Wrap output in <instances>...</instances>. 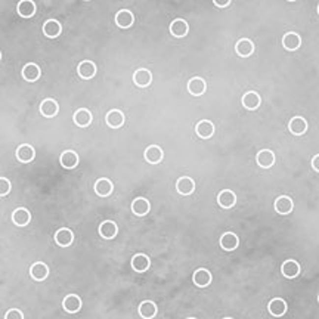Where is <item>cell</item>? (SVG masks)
Here are the masks:
<instances>
[{"instance_id":"26","label":"cell","mask_w":319,"mask_h":319,"mask_svg":"<svg viewBox=\"0 0 319 319\" xmlns=\"http://www.w3.org/2000/svg\"><path fill=\"white\" fill-rule=\"evenodd\" d=\"M59 111V107H58V102L52 98H48L45 99L42 104H40V113L42 116L51 118V117H55Z\"/></svg>"},{"instance_id":"35","label":"cell","mask_w":319,"mask_h":319,"mask_svg":"<svg viewBox=\"0 0 319 319\" xmlns=\"http://www.w3.org/2000/svg\"><path fill=\"white\" fill-rule=\"evenodd\" d=\"M114 186H113V182L110 179H98L95 182V192L99 195V197H108L111 192H113Z\"/></svg>"},{"instance_id":"13","label":"cell","mask_w":319,"mask_h":319,"mask_svg":"<svg viewBox=\"0 0 319 319\" xmlns=\"http://www.w3.org/2000/svg\"><path fill=\"white\" fill-rule=\"evenodd\" d=\"M256 163L261 169H269L275 164V154L270 149H261L256 155Z\"/></svg>"},{"instance_id":"5","label":"cell","mask_w":319,"mask_h":319,"mask_svg":"<svg viewBox=\"0 0 319 319\" xmlns=\"http://www.w3.org/2000/svg\"><path fill=\"white\" fill-rule=\"evenodd\" d=\"M273 207H275V210H276L278 214L285 216V214H290V213L292 211V208H294V203H292V200H291L290 197H287V195H281V197L276 198Z\"/></svg>"},{"instance_id":"33","label":"cell","mask_w":319,"mask_h":319,"mask_svg":"<svg viewBox=\"0 0 319 319\" xmlns=\"http://www.w3.org/2000/svg\"><path fill=\"white\" fill-rule=\"evenodd\" d=\"M235 51H236V55H239L241 58H248L254 52V45L248 39H241V40H238Z\"/></svg>"},{"instance_id":"19","label":"cell","mask_w":319,"mask_h":319,"mask_svg":"<svg viewBox=\"0 0 319 319\" xmlns=\"http://www.w3.org/2000/svg\"><path fill=\"white\" fill-rule=\"evenodd\" d=\"M195 132L201 139H210L214 135V124L210 120H201L197 123Z\"/></svg>"},{"instance_id":"8","label":"cell","mask_w":319,"mask_h":319,"mask_svg":"<svg viewBox=\"0 0 319 319\" xmlns=\"http://www.w3.org/2000/svg\"><path fill=\"white\" fill-rule=\"evenodd\" d=\"M238 245H239V238L236 236V233H233V232H225L220 236V247L225 251H233V250L238 248Z\"/></svg>"},{"instance_id":"27","label":"cell","mask_w":319,"mask_h":319,"mask_svg":"<svg viewBox=\"0 0 319 319\" xmlns=\"http://www.w3.org/2000/svg\"><path fill=\"white\" fill-rule=\"evenodd\" d=\"M30 220H31V214H30V211L27 208L20 207V208L14 210V213H12V222L17 226H21V228L27 226L30 223Z\"/></svg>"},{"instance_id":"20","label":"cell","mask_w":319,"mask_h":319,"mask_svg":"<svg viewBox=\"0 0 319 319\" xmlns=\"http://www.w3.org/2000/svg\"><path fill=\"white\" fill-rule=\"evenodd\" d=\"M118 233V226L113 220H105L99 226V235L105 239H113Z\"/></svg>"},{"instance_id":"38","label":"cell","mask_w":319,"mask_h":319,"mask_svg":"<svg viewBox=\"0 0 319 319\" xmlns=\"http://www.w3.org/2000/svg\"><path fill=\"white\" fill-rule=\"evenodd\" d=\"M5 318H6V319H23V318H24V313H23L21 310H18V309H11V310L6 312Z\"/></svg>"},{"instance_id":"39","label":"cell","mask_w":319,"mask_h":319,"mask_svg":"<svg viewBox=\"0 0 319 319\" xmlns=\"http://www.w3.org/2000/svg\"><path fill=\"white\" fill-rule=\"evenodd\" d=\"M213 3H214L217 8H226V6L231 3V0H213Z\"/></svg>"},{"instance_id":"16","label":"cell","mask_w":319,"mask_h":319,"mask_svg":"<svg viewBox=\"0 0 319 319\" xmlns=\"http://www.w3.org/2000/svg\"><path fill=\"white\" fill-rule=\"evenodd\" d=\"M62 307L68 313H77L82 309V298L77 294H68L62 300Z\"/></svg>"},{"instance_id":"11","label":"cell","mask_w":319,"mask_h":319,"mask_svg":"<svg viewBox=\"0 0 319 319\" xmlns=\"http://www.w3.org/2000/svg\"><path fill=\"white\" fill-rule=\"evenodd\" d=\"M34 157H36V151H34V148L30 144H23V145L18 146V149H17V158L21 163H24V164L31 163L34 160Z\"/></svg>"},{"instance_id":"34","label":"cell","mask_w":319,"mask_h":319,"mask_svg":"<svg viewBox=\"0 0 319 319\" xmlns=\"http://www.w3.org/2000/svg\"><path fill=\"white\" fill-rule=\"evenodd\" d=\"M282 45H284V48H285L287 51L294 52V51H297V49L300 48L301 39H300V36H298L297 33H292V31H291V33H287V34L284 36Z\"/></svg>"},{"instance_id":"7","label":"cell","mask_w":319,"mask_h":319,"mask_svg":"<svg viewBox=\"0 0 319 319\" xmlns=\"http://www.w3.org/2000/svg\"><path fill=\"white\" fill-rule=\"evenodd\" d=\"M241 102H242V107H244L245 110L254 111V110H257V108L260 107L261 98H260V95H259L257 92H253V90H251V92H247V93L242 96Z\"/></svg>"},{"instance_id":"3","label":"cell","mask_w":319,"mask_h":319,"mask_svg":"<svg viewBox=\"0 0 319 319\" xmlns=\"http://www.w3.org/2000/svg\"><path fill=\"white\" fill-rule=\"evenodd\" d=\"M130 264H132V269H133L135 272L142 273V272H146V270L149 269V266H151V260H149V257H148L146 254L139 253V254H135V256L132 257Z\"/></svg>"},{"instance_id":"14","label":"cell","mask_w":319,"mask_h":319,"mask_svg":"<svg viewBox=\"0 0 319 319\" xmlns=\"http://www.w3.org/2000/svg\"><path fill=\"white\" fill-rule=\"evenodd\" d=\"M176 189L180 195H185V197L191 195L195 191V182L192 177H188V176L179 177L176 182Z\"/></svg>"},{"instance_id":"17","label":"cell","mask_w":319,"mask_h":319,"mask_svg":"<svg viewBox=\"0 0 319 319\" xmlns=\"http://www.w3.org/2000/svg\"><path fill=\"white\" fill-rule=\"evenodd\" d=\"M188 31H189V24L182 18H177L170 24V33H172V36H174L177 39L185 37L188 34Z\"/></svg>"},{"instance_id":"6","label":"cell","mask_w":319,"mask_h":319,"mask_svg":"<svg viewBox=\"0 0 319 319\" xmlns=\"http://www.w3.org/2000/svg\"><path fill=\"white\" fill-rule=\"evenodd\" d=\"M61 33H62V26H61L59 21H57V20H48L43 24V34L48 39H57L58 36H61Z\"/></svg>"},{"instance_id":"9","label":"cell","mask_w":319,"mask_h":319,"mask_svg":"<svg viewBox=\"0 0 319 319\" xmlns=\"http://www.w3.org/2000/svg\"><path fill=\"white\" fill-rule=\"evenodd\" d=\"M77 73L83 80H90L96 76V65L92 61H82L77 67Z\"/></svg>"},{"instance_id":"4","label":"cell","mask_w":319,"mask_h":319,"mask_svg":"<svg viewBox=\"0 0 319 319\" xmlns=\"http://www.w3.org/2000/svg\"><path fill=\"white\" fill-rule=\"evenodd\" d=\"M133 83L138 87H148L152 83V73L146 68H139L133 74Z\"/></svg>"},{"instance_id":"28","label":"cell","mask_w":319,"mask_h":319,"mask_svg":"<svg viewBox=\"0 0 319 319\" xmlns=\"http://www.w3.org/2000/svg\"><path fill=\"white\" fill-rule=\"evenodd\" d=\"M267 309H269V313H270L272 316L281 318V316L285 315V312H287L288 307H287V303H285L282 298H273V300L269 301Z\"/></svg>"},{"instance_id":"21","label":"cell","mask_w":319,"mask_h":319,"mask_svg":"<svg viewBox=\"0 0 319 319\" xmlns=\"http://www.w3.org/2000/svg\"><path fill=\"white\" fill-rule=\"evenodd\" d=\"M281 272H282V275H284L285 278L292 279V278L298 276V273H300V264H298L295 260L288 259V260H285V261L282 263Z\"/></svg>"},{"instance_id":"30","label":"cell","mask_w":319,"mask_h":319,"mask_svg":"<svg viewBox=\"0 0 319 319\" xmlns=\"http://www.w3.org/2000/svg\"><path fill=\"white\" fill-rule=\"evenodd\" d=\"M40 74H42V71H40V67L37 64L30 62V64L24 65V68H23V77H24V80H27L30 83L37 82L40 79Z\"/></svg>"},{"instance_id":"31","label":"cell","mask_w":319,"mask_h":319,"mask_svg":"<svg viewBox=\"0 0 319 319\" xmlns=\"http://www.w3.org/2000/svg\"><path fill=\"white\" fill-rule=\"evenodd\" d=\"M205 89H207V85L205 82L201 79V77H194L189 80L188 83V92L194 96H201L205 93Z\"/></svg>"},{"instance_id":"37","label":"cell","mask_w":319,"mask_h":319,"mask_svg":"<svg viewBox=\"0 0 319 319\" xmlns=\"http://www.w3.org/2000/svg\"><path fill=\"white\" fill-rule=\"evenodd\" d=\"M12 189V185L9 182V179L6 177H0V197H6Z\"/></svg>"},{"instance_id":"36","label":"cell","mask_w":319,"mask_h":319,"mask_svg":"<svg viewBox=\"0 0 319 319\" xmlns=\"http://www.w3.org/2000/svg\"><path fill=\"white\" fill-rule=\"evenodd\" d=\"M139 315H141L142 318H146V319L154 318V316L157 315V304H155L154 301H149V300L142 301V303L139 304Z\"/></svg>"},{"instance_id":"43","label":"cell","mask_w":319,"mask_h":319,"mask_svg":"<svg viewBox=\"0 0 319 319\" xmlns=\"http://www.w3.org/2000/svg\"><path fill=\"white\" fill-rule=\"evenodd\" d=\"M86 2H90V0H86Z\"/></svg>"},{"instance_id":"23","label":"cell","mask_w":319,"mask_h":319,"mask_svg":"<svg viewBox=\"0 0 319 319\" xmlns=\"http://www.w3.org/2000/svg\"><path fill=\"white\" fill-rule=\"evenodd\" d=\"M59 163H61V166H62L64 169H68V170L76 169L77 164H79V155H77L74 151H71V149L64 151V152L61 154V157H59Z\"/></svg>"},{"instance_id":"12","label":"cell","mask_w":319,"mask_h":319,"mask_svg":"<svg viewBox=\"0 0 319 319\" xmlns=\"http://www.w3.org/2000/svg\"><path fill=\"white\" fill-rule=\"evenodd\" d=\"M144 157H145V160L149 164H158V163H161V160L164 157V152H163V149L158 145H149L145 149Z\"/></svg>"},{"instance_id":"10","label":"cell","mask_w":319,"mask_h":319,"mask_svg":"<svg viewBox=\"0 0 319 319\" xmlns=\"http://www.w3.org/2000/svg\"><path fill=\"white\" fill-rule=\"evenodd\" d=\"M288 130L295 135V136H301L307 132V121L303 117H292L288 123Z\"/></svg>"},{"instance_id":"24","label":"cell","mask_w":319,"mask_h":319,"mask_svg":"<svg viewBox=\"0 0 319 319\" xmlns=\"http://www.w3.org/2000/svg\"><path fill=\"white\" fill-rule=\"evenodd\" d=\"M217 203L223 208H232L236 204V195L229 189H223L217 195Z\"/></svg>"},{"instance_id":"42","label":"cell","mask_w":319,"mask_h":319,"mask_svg":"<svg viewBox=\"0 0 319 319\" xmlns=\"http://www.w3.org/2000/svg\"><path fill=\"white\" fill-rule=\"evenodd\" d=\"M0 59H2V52H0Z\"/></svg>"},{"instance_id":"18","label":"cell","mask_w":319,"mask_h":319,"mask_svg":"<svg viewBox=\"0 0 319 319\" xmlns=\"http://www.w3.org/2000/svg\"><path fill=\"white\" fill-rule=\"evenodd\" d=\"M107 126L111 129H120L124 124V114L120 110H111L105 117Z\"/></svg>"},{"instance_id":"15","label":"cell","mask_w":319,"mask_h":319,"mask_svg":"<svg viewBox=\"0 0 319 319\" xmlns=\"http://www.w3.org/2000/svg\"><path fill=\"white\" fill-rule=\"evenodd\" d=\"M74 241V233L71 229L68 228H61L59 231H57L55 233V242L59 247H70Z\"/></svg>"},{"instance_id":"29","label":"cell","mask_w":319,"mask_h":319,"mask_svg":"<svg viewBox=\"0 0 319 319\" xmlns=\"http://www.w3.org/2000/svg\"><path fill=\"white\" fill-rule=\"evenodd\" d=\"M36 3L33 0H21L17 6V12L20 14V17L23 18H31L36 14Z\"/></svg>"},{"instance_id":"41","label":"cell","mask_w":319,"mask_h":319,"mask_svg":"<svg viewBox=\"0 0 319 319\" xmlns=\"http://www.w3.org/2000/svg\"><path fill=\"white\" fill-rule=\"evenodd\" d=\"M288 2H295V0H288Z\"/></svg>"},{"instance_id":"1","label":"cell","mask_w":319,"mask_h":319,"mask_svg":"<svg viewBox=\"0 0 319 319\" xmlns=\"http://www.w3.org/2000/svg\"><path fill=\"white\" fill-rule=\"evenodd\" d=\"M211 272L208 269H204V267H200L194 272V276H192V281L197 287L200 288H205L211 284Z\"/></svg>"},{"instance_id":"2","label":"cell","mask_w":319,"mask_h":319,"mask_svg":"<svg viewBox=\"0 0 319 319\" xmlns=\"http://www.w3.org/2000/svg\"><path fill=\"white\" fill-rule=\"evenodd\" d=\"M30 275H31V278H33L34 281L42 282V281H45V279L49 276V267H48V264L43 263V261H36V263H33L31 267H30Z\"/></svg>"},{"instance_id":"25","label":"cell","mask_w":319,"mask_h":319,"mask_svg":"<svg viewBox=\"0 0 319 319\" xmlns=\"http://www.w3.org/2000/svg\"><path fill=\"white\" fill-rule=\"evenodd\" d=\"M149 210H151V204H149V201L146 198L139 197V198L133 200V203H132V211L136 216H139V217L146 216L149 213Z\"/></svg>"},{"instance_id":"32","label":"cell","mask_w":319,"mask_h":319,"mask_svg":"<svg viewBox=\"0 0 319 319\" xmlns=\"http://www.w3.org/2000/svg\"><path fill=\"white\" fill-rule=\"evenodd\" d=\"M73 120L79 127H87L92 123V113L86 108H80L74 113Z\"/></svg>"},{"instance_id":"40","label":"cell","mask_w":319,"mask_h":319,"mask_svg":"<svg viewBox=\"0 0 319 319\" xmlns=\"http://www.w3.org/2000/svg\"><path fill=\"white\" fill-rule=\"evenodd\" d=\"M318 163H319V155L316 154V155L312 158V167H313L315 172H319V166H318Z\"/></svg>"},{"instance_id":"22","label":"cell","mask_w":319,"mask_h":319,"mask_svg":"<svg viewBox=\"0 0 319 319\" xmlns=\"http://www.w3.org/2000/svg\"><path fill=\"white\" fill-rule=\"evenodd\" d=\"M133 21H135L133 14L129 9H121L116 15V24L120 29H130L133 26Z\"/></svg>"}]
</instances>
